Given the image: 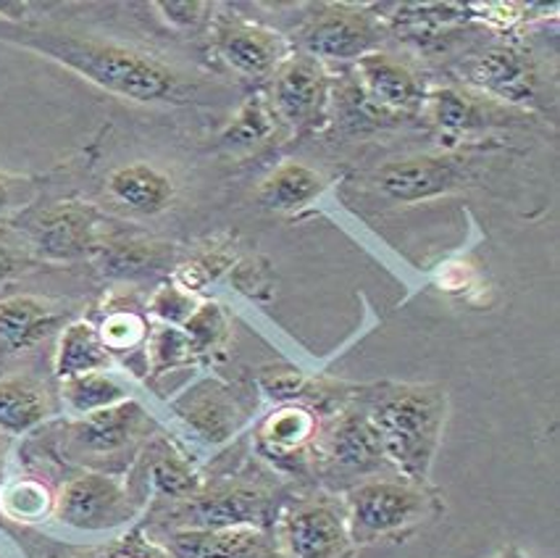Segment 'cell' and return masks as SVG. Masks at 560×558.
I'll return each instance as SVG.
<instances>
[{
  "label": "cell",
  "instance_id": "obj_18",
  "mask_svg": "<svg viewBox=\"0 0 560 558\" xmlns=\"http://www.w3.org/2000/svg\"><path fill=\"white\" fill-rule=\"evenodd\" d=\"M166 548L174 558H282L277 543L258 527L172 530Z\"/></svg>",
  "mask_w": 560,
  "mask_h": 558
},
{
  "label": "cell",
  "instance_id": "obj_14",
  "mask_svg": "<svg viewBox=\"0 0 560 558\" xmlns=\"http://www.w3.org/2000/svg\"><path fill=\"white\" fill-rule=\"evenodd\" d=\"M213 48L221 61L247 80H264L290 56L288 43L277 30L237 14H224L213 24Z\"/></svg>",
  "mask_w": 560,
  "mask_h": 558
},
{
  "label": "cell",
  "instance_id": "obj_7",
  "mask_svg": "<svg viewBox=\"0 0 560 558\" xmlns=\"http://www.w3.org/2000/svg\"><path fill=\"white\" fill-rule=\"evenodd\" d=\"M271 77L269 103L277 119L295 135L316 132L329 116L331 80L327 67L298 50L284 58Z\"/></svg>",
  "mask_w": 560,
  "mask_h": 558
},
{
  "label": "cell",
  "instance_id": "obj_38",
  "mask_svg": "<svg viewBox=\"0 0 560 558\" xmlns=\"http://www.w3.org/2000/svg\"><path fill=\"white\" fill-rule=\"evenodd\" d=\"M492 558H529L524 554V550L518 548V545H513V543H508V545H503V548L498 550V554H494Z\"/></svg>",
  "mask_w": 560,
  "mask_h": 558
},
{
  "label": "cell",
  "instance_id": "obj_23",
  "mask_svg": "<svg viewBox=\"0 0 560 558\" xmlns=\"http://www.w3.org/2000/svg\"><path fill=\"white\" fill-rule=\"evenodd\" d=\"M110 367V353L103 346L101 335L93 322H71L58 337L56 348V377L71 380L90 372H106Z\"/></svg>",
  "mask_w": 560,
  "mask_h": 558
},
{
  "label": "cell",
  "instance_id": "obj_33",
  "mask_svg": "<svg viewBox=\"0 0 560 558\" xmlns=\"http://www.w3.org/2000/svg\"><path fill=\"white\" fill-rule=\"evenodd\" d=\"M258 387L269 395L271 400L282 404H298V400L305 398V391H308V377L301 372V369L292 367H266L260 369L258 374Z\"/></svg>",
  "mask_w": 560,
  "mask_h": 558
},
{
  "label": "cell",
  "instance_id": "obj_9",
  "mask_svg": "<svg viewBox=\"0 0 560 558\" xmlns=\"http://www.w3.org/2000/svg\"><path fill=\"white\" fill-rule=\"evenodd\" d=\"M137 514V501L127 483L103 472H84L69 479L56 496L54 516L74 532L119 530Z\"/></svg>",
  "mask_w": 560,
  "mask_h": 558
},
{
  "label": "cell",
  "instance_id": "obj_10",
  "mask_svg": "<svg viewBox=\"0 0 560 558\" xmlns=\"http://www.w3.org/2000/svg\"><path fill=\"white\" fill-rule=\"evenodd\" d=\"M271 516L269 492L243 483L200 488L172 511V530H264Z\"/></svg>",
  "mask_w": 560,
  "mask_h": 558
},
{
  "label": "cell",
  "instance_id": "obj_22",
  "mask_svg": "<svg viewBox=\"0 0 560 558\" xmlns=\"http://www.w3.org/2000/svg\"><path fill=\"white\" fill-rule=\"evenodd\" d=\"M327 190V177L301 161H284L258 185L256 200L264 209L292 213L311 206Z\"/></svg>",
  "mask_w": 560,
  "mask_h": 558
},
{
  "label": "cell",
  "instance_id": "obj_20",
  "mask_svg": "<svg viewBox=\"0 0 560 558\" xmlns=\"http://www.w3.org/2000/svg\"><path fill=\"white\" fill-rule=\"evenodd\" d=\"M174 411L187 421V427L208 440V443H224L237 430L240 417L230 387L217 380H206L174 400Z\"/></svg>",
  "mask_w": 560,
  "mask_h": 558
},
{
  "label": "cell",
  "instance_id": "obj_30",
  "mask_svg": "<svg viewBox=\"0 0 560 558\" xmlns=\"http://www.w3.org/2000/svg\"><path fill=\"white\" fill-rule=\"evenodd\" d=\"M148 319L137 311L119 309L106 314V319L97 324V335H101L103 346L110 356L114 353H129V350L145 346L148 340Z\"/></svg>",
  "mask_w": 560,
  "mask_h": 558
},
{
  "label": "cell",
  "instance_id": "obj_29",
  "mask_svg": "<svg viewBox=\"0 0 560 558\" xmlns=\"http://www.w3.org/2000/svg\"><path fill=\"white\" fill-rule=\"evenodd\" d=\"M198 359V350L192 348L190 337L182 327L172 324H155L153 333L145 340V361L153 374H166L174 369L190 367Z\"/></svg>",
  "mask_w": 560,
  "mask_h": 558
},
{
  "label": "cell",
  "instance_id": "obj_21",
  "mask_svg": "<svg viewBox=\"0 0 560 558\" xmlns=\"http://www.w3.org/2000/svg\"><path fill=\"white\" fill-rule=\"evenodd\" d=\"M61 314L54 303L37 295H11L0 301V350L3 353H19L40 342L56 324Z\"/></svg>",
  "mask_w": 560,
  "mask_h": 558
},
{
  "label": "cell",
  "instance_id": "obj_27",
  "mask_svg": "<svg viewBox=\"0 0 560 558\" xmlns=\"http://www.w3.org/2000/svg\"><path fill=\"white\" fill-rule=\"evenodd\" d=\"M61 398L71 414L88 417V414L103 411V408L127 400V391L110 374L90 372L80 374V377L61 380Z\"/></svg>",
  "mask_w": 560,
  "mask_h": 558
},
{
  "label": "cell",
  "instance_id": "obj_15",
  "mask_svg": "<svg viewBox=\"0 0 560 558\" xmlns=\"http://www.w3.org/2000/svg\"><path fill=\"white\" fill-rule=\"evenodd\" d=\"M148 425V414L137 400L103 408L80 417L69 427V451L77 458H110L140 438Z\"/></svg>",
  "mask_w": 560,
  "mask_h": 558
},
{
  "label": "cell",
  "instance_id": "obj_3",
  "mask_svg": "<svg viewBox=\"0 0 560 558\" xmlns=\"http://www.w3.org/2000/svg\"><path fill=\"white\" fill-rule=\"evenodd\" d=\"M342 503L358 550L376 543L408 540L445 511L440 490L400 475L361 479L342 490Z\"/></svg>",
  "mask_w": 560,
  "mask_h": 558
},
{
  "label": "cell",
  "instance_id": "obj_17",
  "mask_svg": "<svg viewBox=\"0 0 560 558\" xmlns=\"http://www.w3.org/2000/svg\"><path fill=\"white\" fill-rule=\"evenodd\" d=\"M97 217L90 206L67 200L45 209L32 224V245L45 258H77L95 248Z\"/></svg>",
  "mask_w": 560,
  "mask_h": 558
},
{
  "label": "cell",
  "instance_id": "obj_32",
  "mask_svg": "<svg viewBox=\"0 0 560 558\" xmlns=\"http://www.w3.org/2000/svg\"><path fill=\"white\" fill-rule=\"evenodd\" d=\"M200 306V301L192 293H187L185 288H179L177 282H168L164 288H159L151 298V314L161 324H172V327H185V322L195 314V309Z\"/></svg>",
  "mask_w": 560,
  "mask_h": 558
},
{
  "label": "cell",
  "instance_id": "obj_16",
  "mask_svg": "<svg viewBox=\"0 0 560 558\" xmlns=\"http://www.w3.org/2000/svg\"><path fill=\"white\" fill-rule=\"evenodd\" d=\"M322 432V421L311 406L282 404L260 421L258 447L266 458L279 464H295V461H311L316 466V443Z\"/></svg>",
  "mask_w": 560,
  "mask_h": 558
},
{
  "label": "cell",
  "instance_id": "obj_25",
  "mask_svg": "<svg viewBox=\"0 0 560 558\" xmlns=\"http://www.w3.org/2000/svg\"><path fill=\"white\" fill-rule=\"evenodd\" d=\"M277 114L266 95H250L240 112L232 116L230 127L221 132V146L230 151H250V148L264 146L277 132Z\"/></svg>",
  "mask_w": 560,
  "mask_h": 558
},
{
  "label": "cell",
  "instance_id": "obj_24",
  "mask_svg": "<svg viewBox=\"0 0 560 558\" xmlns=\"http://www.w3.org/2000/svg\"><path fill=\"white\" fill-rule=\"evenodd\" d=\"M48 417L43 387L27 377L0 380V432L27 434Z\"/></svg>",
  "mask_w": 560,
  "mask_h": 558
},
{
  "label": "cell",
  "instance_id": "obj_31",
  "mask_svg": "<svg viewBox=\"0 0 560 558\" xmlns=\"http://www.w3.org/2000/svg\"><path fill=\"white\" fill-rule=\"evenodd\" d=\"M182 329H185L187 337H190L192 348L198 350V356H203L224 346L226 335H230V322H226L224 309H221L219 303L208 301L195 309V314L185 322V327Z\"/></svg>",
  "mask_w": 560,
  "mask_h": 558
},
{
  "label": "cell",
  "instance_id": "obj_26",
  "mask_svg": "<svg viewBox=\"0 0 560 558\" xmlns=\"http://www.w3.org/2000/svg\"><path fill=\"white\" fill-rule=\"evenodd\" d=\"M148 475H151V483L159 490V496L168 498V501H185L195 490H200V477L195 475L190 461L168 443H159V447L151 453Z\"/></svg>",
  "mask_w": 560,
  "mask_h": 558
},
{
  "label": "cell",
  "instance_id": "obj_13",
  "mask_svg": "<svg viewBox=\"0 0 560 558\" xmlns=\"http://www.w3.org/2000/svg\"><path fill=\"white\" fill-rule=\"evenodd\" d=\"M464 77L477 93L516 108L532 101L537 93L539 71L532 54L516 43L492 45L485 54L468 58L460 67Z\"/></svg>",
  "mask_w": 560,
  "mask_h": 558
},
{
  "label": "cell",
  "instance_id": "obj_19",
  "mask_svg": "<svg viewBox=\"0 0 560 558\" xmlns=\"http://www.w3.org/2000/svg\"><path fill=\"white\" fill-rule=\"evenodd\" d=\"M106 193L124 211L155 217L174 204L177 185L164 168L148 164V161H135V164H124L108 174Z\"/></svg>",
  "mask_w": 560,
  "mask_h": 558
},
{
  "label": "cell",
  "instance_id": "obj_36",
  "mask_svg": "<svg viewBox=\"0 0 560 558\" xmlns=\"http://www.w3.org/2000/svg\"><path fill=\"white\" fill-rule=\"evenodd\" d=\"M16 269H19V261H16L14 251H11L9 245H3V243H0V282H3L5 277H11V275H14Z\"/></svg>",
  "mask_w": 560,
  "mask_h": 558
},
{
  "label": "cell",
  "instance_id": "obj_12",
  "mask_svg": "<svg viewBox=\"0 0 560 558\" xmlns=\"http://www.w3.org/2000/svg\"><path fill=\"white\" fill-rule=\"evenodd\" d=\"M355 82L363 106L374 116L421 114L429 93L424 77L413 63L384 50L358 58Z\"/></svg>",
  "mask_w": 560,
  "mask_h": 558
},
{
  "label": "cell",
  "instance_id": "obj_4",
  "mask_svg": "<svg viewBox=\"0 0 560 558\" xmlns=\"http://www.w3.org/2000/svg\"><path fill=\"white\" fill-rule=\"evenodd\" d=\"M316 469L327 477L329 485L342 490L353 488L361 479L395 475L366 408L358 404L353 393L337 406L335 417L322 425L316 443Z\"/></svg>",
  "mask_w": 560,
  "mask_h": 558
},
{
  "label": "cell",
  "instance_id": "obj_5",
  "mask_svg": "<svg viewBox=\"0 0 560 558\" xmlns=\"http://www.w3.org/2000/svg\"><path fill=\"white\" fill-rule=\"evenodd\" d=\"M479 161L485 155L453 148L442 153L406 155L382 164L369 174V187L382 200L395 206L424 204V200L447 196L477 179Z\"/></svg>",
  "mask_w": 560,
  "mask_h": 558
},
{
  "label": "cell",
  "instance_id": "obj_2",
  "mask_svg": "<svg viewBox=\"0 0 560 558\" xmlns=\"http://www.w3.org/2000/svg\"><path fill=\"white\" fill-rule=\"evenodd\" d=\"M355 400L366 408L384 456L395 475L419 485H432L434 456L445 432L451 400L442 385L380 382L358 387Z\"/></svg>",
  "mask_w": 560,
  "mask_h": 558
},
{
  "label": "cell",
  "instance_id": "obj_35",
  "mask_svg": "<svg viewBox=\"0 0 560 558\" xmlns=\"http://www.w3.org/2000/svg\"><path fill=\"white\" fill-rule=\"evenodd\" d=\"M155 9L161 11V16H164V22L168 24L172 30L177 32H198L203 24L211 19L208 11H213L211 3H203V0H182V3H155Z\"/></svg>",
  "mask_w": 560,
  "mask_h": 558
},
{
  "label": "cell",
  "instance_id": "obj_6",
  "mask_svg": "<svg viewBox=\"0 0 560 558\" xmlns=\"http://www.w3.org/2000/svg\"><path fill=\"white\" fill-rule=\"evenodd\" d=\"M277 548L282 558H353L358 548L342 496L316 492L290 503L279 514Z\"/></svg>",
  "mask_w": 560,
  "mask_h": 558
},
{
  "label": "cell",
  "instance_id": "obj_28",
  "mask_svg": "<svg viewBox=\"0 0 560 558\" xmlns=\"http://www.w3.org/2000/svg\"><path fill=\"white\" fill-rule=\"evenodd\" d=\"M56 498L37 479H19V483L0 488V514L14 519L22 524L43 522L45 516L54 514Z\"/></svg>",
  "mask_w": 560,
  "mask_h": 558
},
{
  "label": "cell",
  "instance_id": "obj_37",
  "mask_svg": "<svg viewBox=\"0 0 560 558\" xmlns=\"http://www.w3.org/2000/svg\"><path fill=\"white\" fill-rule=\"evenodd\" d=\"M11 206V182L0 174V211H5Z\"/></svg>",
  "mask_w": 560,
  "mask_h": 558
},
{
  "label": "cell",
  "instance_id": "obj_11",
  "mask_svg": "<svg viewBox=\"0 0 560 558\" xmlns=\"http://www.w3.org/2000/svg\"><path fill=\"white\" fill-rule=\"evenodd\" d=\"M421 114L427 116L434 132L445 140V151L464 148V142L471 140L474 135L490 132L494 127L516 125L521 116H524L516 108L503 106V103L466 88L429 90Z\"/></svg>",
  "mask_w": 560,
  "mask_h": 558
},
{
  "label": "cell",
  "instance_id": "obj_1",
  "mask_svg": "<svg viewBox=\"0 0 560 558\" xmlns=\"http://www.w3.org/2000/svg\"><path fill=\"white\" fill-rule=\"evenodd\" d=\"M0 40L35 50L116 98L148 103V106L187 98L185 74L135 45L16 22H0Z\"/></svg>",
  "mask_w": 560,
  "mask_h": 558
},
{
  "label": "cell",
  "instance_id": "obj_8",
  "mask_svg": "<svg viewBox=\"0 0 560 558\" xmlns=\"http://www.w3.org/2000/svg\"><path fill=\"white\" fill-rule=\"evenodd\" d=\"M301 54L327 63L358 61L380 50L382 24L374 14L358 5H318L316 14L301 27Z\"/></svg>",
  "mask_w": 560,
  "mask_h": 558
},
{
  "label": "cell",
  "instance_id": "obj_39",
  "mask_svg": "<svg viewBox=\"0 0 560 558\" xmlns=\"http://www.w3.org/2000/svg\"><path fill=\"white\" fill-rule=\"evenodd\" d=\"M0 488H3V458H0Z\"/></svg>",
  "mask_w": 560,
  "mask_h": 558
},
{
  "label": "cell",
  "instance_id": "obj_34",
  "mask_svg": "<svg viewBox=\"0 0 560 558\" xmlns=\"http://www.w3.org/2000/svg\"><path fill=\"white\" fill-rule=\"evenodd\" d=\"M166 251L161 245L153 243H121L114 245L106 258V266L110 271H142V269H151V266H159L164 261Z\"/></svg>",
  "mask_w": 560,
  "mask_h": 558
}]
</instances>
